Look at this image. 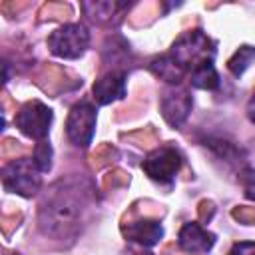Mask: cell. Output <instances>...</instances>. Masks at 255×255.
I'll return each instance as SVG.
<instances>
[{
    "label": "cell",
    "mask_w": 255,
    "mask_h": 255,
    "mask_svg": "<svg viewBox=\"0 0 255 255\" xmlns=\"http://www.w3.org/2000/svg\"><path fill=\"white\" fill-rule=\"evenodd\" d=\"M189 82L197 90H217L219 88V74L213 66V62H201L195 68L189 70Z\"/></svg>",
    "instance_id": "cell-14"
},
{
    "label": "cell",
    "mask_w": 255,
    "mask_h": 255,
    "mask_svg": "<svg viewBox=\"0 0 255 255\" xmlns=\"http://www.w3.org/2000/svg\"><path fill=\"white\" fill-rule=\"evenodd\" d=\"M94 100L100 106H108L116 100H122L126 96V74L120 70H112L96 80L94 88Z\"/></svg>",
    "instance_id": "cell-10"
},
{
    "label": "cell",
    "mask_w": 255,
    "mask_h": 255,
    "mask_svg": "<svg viewBox=\"0 0 255 255\" xmlns=\"http://www.w3.org/2000/svg\"><path fill=\"white\" fill-rule=\"evenodd\" d=\"M96 205V189L84 175H68L54 181L38 209L40 229L54 239H74L86 225Z\"/></svg>",
    "instance_id": "cell-1"
},
{
    "label": "cell",
    "mask_w": 255,
    "mask_h": 255,
    "mask_svg": "<svg viewBox=\"0 0 255 255\" xmlns=\"http://www.w3.org/2000/svg\"><path fill=\"white\" fill-rule=\"evenodd\" d=\"M239 183L243 187L245 197L255 201V169L253 167H243L239 171Z\"/></svg>",
    "instance_id": "cell-17"
},
{
    "label": "cell",
    "mask_w": 255,
    "mask_h": 255,
    "mask_svg": "<svg viewBox=\"0 0 255 255\" xmlns=\"http://www.w3.org/2000/svg\"><path fill=\"white\" fill-rule=\"evenodd\" d=\"M177 245H179L185 253H191V255L207 253V251L215 245V235H213L211 231H207L205 227H201L199 223L189 221V223H185V225L179 229Z\"/></svg>",
    "instance_id": "cell-9"
},
{
    "label": "cell",
    "mask_w": 255,
    "mask_h": 255,
    "mask_svg": "<svg viewBox=\"0 0 255 255\" xmlns=\"http://www.w3.org/2000/svg\"><path fill=\"white\" fill-rule=\"evenodd\" d=\"M255 62V46H239L237 50H235V54L229 58V62H227V68H229V72L235 76V78H239L251 64Z\"/></svg>",
    "instance_id": "cell-15"
},
{
    "label": "cell",
    "mask_w": 255,
    "mask_h": 255,
    "mask_svg": "<svg viewBox=\"0 0 255 255\" xmlns=\"http://www.w3.org/2000/svg\"><path fill=\"white\" fill-rule=\"evenodd\" d=\"M247 116H249V120L255 124V94H253L251 100L247 102Z\"/></svg>",
    "instance_id": "cell-19"
},
{
    "label": "cell",
    "mask_w": 255,
    "mask_h": 255,
    "mask_svg": "<svg viewBox=\"0 0 255 255\" xmlns=\"http://www.w3.org/2000/svg\"><path fill=\"white\" fill-rule=\"evenodd\" d=\"M52 155H54L52 145H50L46 139H42V141H38V143H36V149H34L32 159L36 161V165L40 167V171H42V173L50 171V167H52Z\"/></svg>",
    "instance_id": "cell-16"
},
{
    "label": "cell",
    "mask_w": 255,
    "mask_h": 255,
    "mask_svg": "<svg viewBox=\"0 0 255 255\" xmlns=\"http://www.w3.org/2000/svg\"><path fill=\"white\" fill-rule=\"evenodd\" d=\"M88 44H90V32L84 24H78V22L64 24L48 36L50 52L64 60H76L84 56Z\"/></svg>",
    "instance_id": "cell-4"
},
{
    "label": "cell",
    "mask_w": 255,
    "mask_h": 255,
    "mask_svg": "<svg viewBox=\"0 0 255 255\" xmlns=\"http://www.w3.org/2000/svg\"><path fill=\"white\" fill-rule=\"evenodd\" d=\"M52 120H54L52 110L46 104H42L38 100H32V102H26L20 108V112L16 114V128L24 135L42 141L50 133Z\"/></svg>",
    "instance_id": "cell-6"
},
{
    "label": "cell",
    "mask_w": 255,
    "mask_h": 255,
    "mask_svg": "<svg viewBox=\"0 0 255 255\" xmlns=\"http://www.w3.org/2000/svg\"><path fill=\"white\" fill-rule=\"evenodd\" d=\"M86 16L96 24H116L120 22V14L128 4L122 2H82Z\"/></svg>",
    "instance_id": "cell-12"
},
{
    "label": "cell",
    "mask_w": 255,
    "mask_h": 255,
    "mask_svg": "<svg viewBox=\"0 0 255 255\" xmlns=\"http://www.w3.org/2000/svg\"><path fill=\"white\" fill-rule=\"evenodd\" d=\"M149 70L159 78V80H165L167 84L171 86H177L181 84V80L185 78L187 70L183 66L177 64V60L171 56V54H163L159 58H153L149 62Z\"/></svg>",
    "instance_id": "cell-13"
},
{
    "label": "cell",
    "mask_w": 255,
    "mask_h": 255,
    "mask_svg": "<svg viewBox=\"0 0 255 255\" xmlns=\"http://www.w3.org/2000/svg\"><path fill=\"white\" fill-rule=\"evenodd\" d=\"M2 183L16 195L32 197L42 187V171L32 157L12 159L2 169Z\"/></svg>",
    "instance_id": "cell-3"
},
{
    "label": "cell",
    "mask_w": 255,
    "mask_h": 255,
    "mask_svg": "<svg viewBox=\"0 0 255 255\" xmlns=\"http://www.w3.org/2000/svg\"><path fill=\"white\" fill-rule=\"evenodd\" d=\"M122 231H124V235L129 241H133V243H137L141 247H153L163 237V227L155 219H137V221H131V223L124 225Z\"/></svg>",
    "instance_id": "cell-11"
},
{
    "label": "cell",
    "mask_w": 255,
    "mask_h": 255,
    "mask_svg": "<svg viewBox=\"0 0 255 255\" xmlns=\"http://www.w3.org/2000/svg\"><path fill=\"white\" fill-rule=\"evenodd\" d=\"M227 255H255V243L253 241H239L229 249Z\"/></svg>",
    "instance_id": "cell-18"
},
{
    "label": "cell",
    "mask_w": 255,
    "mask_h": 255,
    "mask_svg": "<svg viewBox=\"0 0 255 255\" xmlns=\"http://www.w3.org/2000/svg\"><path fill=\"white\" fill-rule=\"evenodd\" d=\"M179 66H183L187 72L191 68H195L197 64L201 62H213V56H215V42L199 28L195 30H189L185 34H181L173 46H171V52H169Z\"/></svg>",
    "instance_id": "cell-2"
},
{
    "label": "cell",
    "mask_w": 255,
    "mask_h": 255,
    "mask_svg": "<svg viewBox=\"0 0 255 255\" xmlns=\"http://www.w3.org/2000/svg\"><path fill=\"white\" fill-rule=\"evenodd\" d=\"M191 96L187 90L183 88H169L161 94V102H159V108H161V116L163 120L171 126V128H181L191 112Z\"/></svg>",
    "instance_id": "cell-8"
},
{
    "label": "cell",
    "mask_w": 255,
    "mask_h": 255,
    "mask_svg": "<svg viewBox=\"0 0 255 255\" xmlns=\"http://www.w3.org/2000/svg\"><path fill=\"white\" fill-rule=\"evenodd\" d=\"M181 163H183V155L179 153V149L171 145H161L145 155L141 167L149 179L157 183H169L177 175Z\"/></svg>",
    "instance_id": "cell-5"
},
{
    "label": "cell",
    "mask_w": 255,
    "mask_h": 255,
    "mask_svg": "<svg viewBox=\"0 0 255 255\" xmlns=\"http://www.w3.org/2000/svg\"><path fill=\"white\" fill-rule=\"evenodd\" d=\"M96 108L90 102H80L72 106L68 120H66V133L70 141L78 147H88L92 143L96 131Z\"/></svg>",
    "instance_id": "cell-7"
},
{
    "label": "cell",
    "mask_w": 255,
    "mask_h": 255,
    "mask_svg": "<svg viewBox=\"0 0 255 255\" xmlns=\"http://www.w3.org/2000/svg\"><path fill=\"white\" fill-rule=\"evenodd\" d=\"M14 255H18V253H14Z\"/></svg>",
    "instance_id": "cell-20"
}]
</instances>
